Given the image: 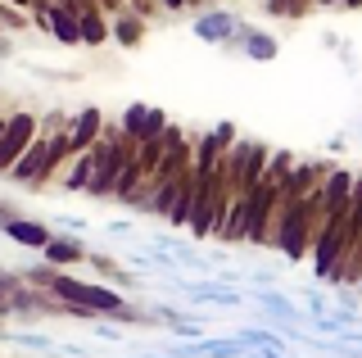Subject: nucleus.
<instances>
[{
    "label": "nucleus",
    "instance_id": "f257e3e1",
    "mask_svg": "<svg viewBox=\"0 0 362 358\" xmlns=\"http://www.w3.org/2000/svg\"><path fill=\"white\" fill-rule=\"evenodd\" d=\"M59 286V295H68V299H77V304H86V308H118V295L113 290H100V286H77V282H54Z\"/></svg>",
    "mask_w": 362,
    "mask_h": 358
},
{
    "label": "nucleus",
    "instance_id": "f03ea898",
    "mask_svg": "<svg viewBox=\"0 0 362 358\" xmlns=\"http://www.w3.org/2000/svg\"><path fill=\"white\" fill-rule=\"evenodd\" d=\"M113 168H118V150H109V145H100L95 150V163H90V191L105 195L113 186Z\"/></svg>",
    "mask_w": 362,
    "mask_h": 358
},
{
    "label": "nucleus",
    "instance_id": "7ed1b4c3",
    "mask_svg": "<svg viewBox=\"0 0 362 358\" xmlns=\"http://www.w3.org/2000/svg\"><path fill=\"white\" fill-rule=\"evenodd\" d=\"M32 137V118H14L5 127V168H14L18 163V154H23V141Z\"/></svg>",
    "mask_w": 362,
    "mask_h": 358
},
{
    "label": "nucleus",
    "instance_id": "20e7f679",
    "mask_svg": "<svg viewBox=\"0 0 362 358\" xmlns=\"http://www.w3.org/2000/svg\"><path fill=\"white\" fill-rule=\"evenodd\" d=\"M45 163H54V150H41V145H32V150H28V159H18L14 168H9V173H14L18 182H32V177H37Z\"/></svg>",
    "mask_w": 362,
    "mask_h": 358
},
{
    "label": "nucleus",
    "instance_id": "39448f33",
    "mask_svg": "<svg viewBox=\"0 0 362 358\" xmlns=\"http://www.w3.org/2000/svg\"><path fill=\"white\" fill-rule=\"evenodd\" d=\"M50 28L59 32V41H77V37H82V28H77V18H73V9H68V5H54L50 9Z\"/></svg>",
    "mask_w": 362,
    "mask_h": 358
},
{
    "label": "nucleus",
    "instance_id": "423d86ee",
    "mask_svg": "<svg viewBox=\"0 0 362 358\" xmlns=\"http://www.w3.org/2000/svg\"><path fill=\"white\" fill-rule=\"evenodd\" d=\"M344 195H349V173H335V177H331V186L322 191V204L335 214V209H344Z\"/></svg>",
    "mask_w": 362,
    "mask_h": 358
},
{
    "label": "nucleus",
    "instance_id": "0eeeda50",
    "mask_svg": "<svg viewBox=\"0 0 362 358\" xmlns=\"http://www.w3.org/2000/svg\"><path fill=\"white\" fill-rule=\"evenodd\" d=\"M14 236H18V241H32V245H45V227H32V222H14Z\"/></svg>",
    "mask_w": 362,
    "mask_h": 358
},
{
    "label": "nucleus",
    "instance_id": "6e6552de",
    "mask_svg": "<svg viewBox=\"0 0 362 358\" xmlns=\"http://www.w3.org/2000/svg\"><path fill=\"white\" fill-rule=\"evenodd\" d=\"M95 122H100V114H82V122H77V132H73V145H86L90 132H95Z\"/></svg>",
    "mask_w": 362,
    "mask_h": 358
},
{
    "label": "nucleus",
    "instance_id": "1a4fd4ad",
    "mask_svg": "<svg viewBox=\"0 0 362 358\" xmlns=\"http://www.w3.org/2000/svg\"><path fill=\"white\" fill-rule=\"evenodd\" d=\"M82 14H86V18H82V37H86V41H100V37H105V23H100L90 9H82Z\"/></svg>",
    "mask_w": 362,
    "mask_h": 358
},
{
    "label": "nucleus",
    "instance_id": "9d476101",
    "mask_svg": "<svg viewBox=\"0 0 362 358\" xmlns=\"http://www.w3.org/2000/svg\"><path fill=\"white\" fill-rule=\"evenodd\" d=\"M349 231L362 236V186H358V195H354V209H349Z\"/></svg>",
    "mask_w": 362,
    "mask_h": 358
},
{
    "label": "nucleus",
    "instance_id": "9b49d317",
    "mask_svg": "<svg viewBox=\"0 0 362 358\" xmlns=\"http://www.w3.org/2000/svg\"><path fill=\"white\" fill-rule=\"evenodd\" d=\"M199 32H204V37H222V32H226V18H204Z\"/></svg>",
    "mask_w": 362,
    "mask_h": 358
},
{
    "label": "nucleus",
    "instance_id": "f8f14e48",
    "mask_svg": "<svg viewBox=\"0 0 362 358\" xmlns=\"http://www.w3.org/2000/svg\"><path fill=\"white\" fill-rule=\"evenodd\" d=\"M50 259H77V245H50Z\"/></svg>",
    "mask_w": 362,
    "mask_h": 358
},
{
    "label": "nucleus",
    "instance_id": "ddd939ff",
    "mask_svg": "<svg viewBox=\"0 0 362 358\" xmlns=\"http://www.w3.org/2000/svg\"><path fill=\"white\" fill-rule=\"evenodd\" d=\"M254 54H272V41L267 37H254Z\"/></svg>",
    "mask_w": 362,
    "mask_h": 358
},
{
    "label": "nucleus",
    "instance_id": "4468645a",
    "mask_svg": "<svg viewBox=\"0 0 362 358\" xmlns=\"http://www.w3.org/2000/svg\"><path fill=\"white\" fill-rule=\"evenodd\" d=\"M163 5H173V9H177V5H181V0H163Z\"/></svg>",
    "mask_w": 362,
    "mask_h": 358
}]
</instances>
